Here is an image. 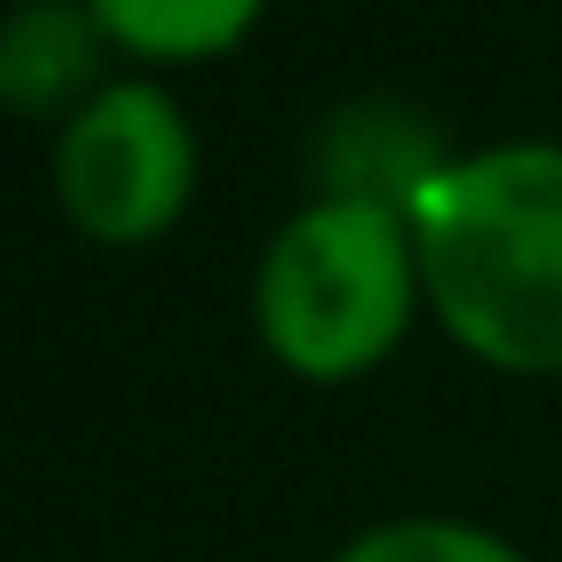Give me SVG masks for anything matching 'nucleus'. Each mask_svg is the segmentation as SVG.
I'll return each mask as SVG.
<instances>
[{
    "instance_id": "1",
    "label": "nucleus",
    "mask_w": 562,
    "mask_h": 562,
    "mask_svg": "<svg viewBox=\"0 0 562 562\" xmlns=\"http://www.w3.org/2000/svg\"><path fill=\"white\" fill-rule=\"evenodd\" d=\"M441 321L498 363H562V143L520 136L441 157L406 200Z\"/></svg>"
},
{
    "instance_id": "2",
    "label": "nucleus",
    "mask_w": 562,
    "mask_h": 562,
    "mask_svg": "<svg viewBox=\"0 0 562 562\" xmlns=\"http://www.w3.org/2000/svg\"><path fill=\"white\" fill-rule=\"evenodd\" d=\"M413 228L398 206L321 192L263 243L257 321L300 371H357L398 335L413 300Z\"/></svg>"
},
{
    "instance_id": "3",
    "label": "nucleus",
    "mask_w": 562,
    "mask_h": 562,
    "mask_svg": "<svg viewBox=\"0 0 562 562\" xmlns=\"http://www.w3.org/2000/svg\"><path fill=\"white\" fill-rule=\"evenodd\" d=\"M192 186V122L157 79H108L57 136V192L108 243L165 228Z\"/></svg>"
},
{
    "instance_id": "4",
    "label": "nucleus",
    "mask_w": 562,
    "mask_h": 562,
    "mask_svg": "<svg viewBox=\"0 0 562 562\" xmlns=\"http://www.w3.org/2000/svg\"><path fill=\"white\" fill-rule=\"evenodd\" d=\"M100 14L93 0H14L0 14V100L8 108H50L57 93L100 65Z\"/></svg>"
},
{
    "instance_id": "5",
    "label": "nucleus",
    "mask_w": 562,
    "mask_h": 562,
    "mask_svg": "<svg viewBox=\"0 0 562 562\" xmlns=\"http://www.w3.org/2000/svg\"><path fill=\"white\" fill-rule=\"evenodd\" d=\"M435 165H441L435 136H427L413 114L378 108V100L342 108L328 122V136H321V179H328V192L384 200V206H398V214H406L413 186H420Z\"/></svg>"
},
{
    "instance_id": "6",
    "label": "nucleus",
    "mask_w": 562,
    "mask_h": 562,
    "mask_svg": "<svg viewBox=\"0 0 562 562\" xmlns=\"http://www.w3.org/2000/svg\"><path fill=\"white\" fill-rule=\"evenodd\" d=\"M335 562H527V555L477 520L420 513V520H378L363 535H349L335 549Z\"/></svg>"
},
{
    "instance_id": "7",
    "label": "nucleus",
    "mask_w": 562,
    "mask_h": 562,
    "mask_svg": "<svg viewBox=\"0 0 562 562\" xmlns=\"http://www.w3.org/2000/svg\"><path fill=\"white\" fill-rule=\"evenodd\" d=\"M93 14L136 50H214L257 14V0H93Z\"/></svg>"
}]
</instances>
